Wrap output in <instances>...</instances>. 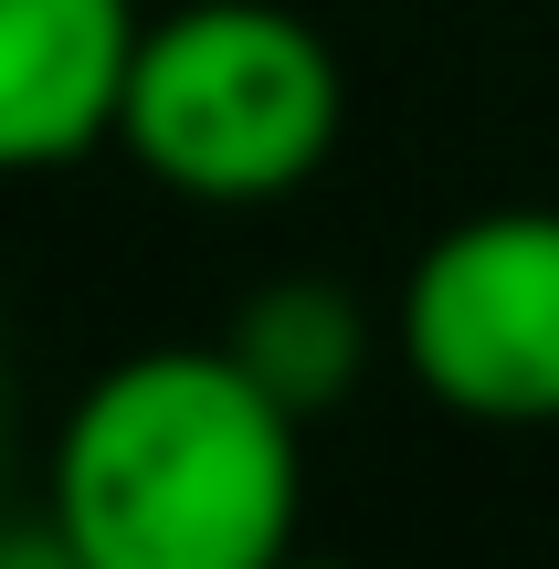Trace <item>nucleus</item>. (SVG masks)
I'll return each mask as SVG.
<instances>
[{
    "label": "nucleus",
    "instance_id": "nucleus-8",
    "mask_svg": "<svg viewBox=\"0 0 559 569\" xmlns=\"http://www.w3.org/2000/svg\"><path fill=\"white\" fill-rule=\"evenodd\" d=\"M0 432H11V390H0Z\"/></svg>",
    "mask_w": 559,
    "mask_h": 569
},
{
    "label": "nucleus",
    "instance_id": "nucleus-5",
    "mask_svg": "<svg viewBox=\"0 0 559 569\" xmlns=\"http://www.w3.org/2000/svg\"><path fill=\"white\" fill-rule=\"evenodd\" d=\"M380 338H391V317H370V296H359L349 274H264L243 296V317L222 327V348L286 411H307V422L338 411L359 380H370Z\"/></svg>",
    "mask_w": 559,
    "mask_h": 569
},
{
    "label": "nucleus",
    "instance_id": "nucleus-2",
    "mask_svg": "<svg viewBox=\"0 0 559 569\" xmlns=\"http://www.w3.org/2000/svg\"><path fill=\"white\" fill-rule=\"evenodd\" d=\"M349 138L338 42L286 0H180L138 21L117 148L148 190L190 211L296 201Z\"/></svg>",
    "mask_w": 559,
    "mask_h": 569
},
{
    "label": "nucleus",
    "instance_id": "nucleus-4",
    "mask_svg": "<svg viewBox=\"0 0 559 569\" xmlns=\"http://www.w3.org/2000/svg\"><path fill=\"white\" fill-rule=\"evenodd\" d=\"M138 21V0H0V180L117 148Z\"/></svg>",
    "mask_w": 559,
    "mask_h": 569
},
{
    "label": "nucleus",
    "instance_id": "nucleus-1",
    "mask_svg": "<svg viewBox=\"0 0 559 569\" xmlns=\"http://www.w3.org/2000/svg\"><path fill=\"white\" fill-rule=\"evenodd\" d=\"M42 517L84 569H274L307 528V411L222 338L127 348L63 411Z\"/></svg>",
    "mask_w": 559,
    "mask_h": 569
},
{
    "label": "nucleus",
    "instance_id": "nucleus-7",
    "mask_svg": "<svg viewBox=\"0 0 559 569\" xmlns=\"http://www.w3.org/2000/svg\"><path fill=\"white\" fill-rule=\"evenodd\" d=\"M274 569H349V559H307V549H296V559H274Z\"/></svg>",
    "mask_w": 559,
    "mask_h": 569
},
{
    "label": "nucleus",
    "instance_id": "nucleus-6",
    "mask_svg": "<svg viewBox=\"0 0 559 569\" xmlns=\"http://www.w3.org/2000/svg\"><path fill=\"white\" fill-rule=\"evenodd\" d=\"M0 569H84V559L53 517H32V528H0Z\"/></svg>",
    "mask_w": 559,
    "mask_h": 569
},
{
    "label": "nucleus",
    "instance_id": "nucleus-3",
    "mask_svg": "<svg viewBox=\"0 0 559 569\" xmlns=\"http://www.w3.org/2000/svg\"><path fill=\"white\" fill-rule=\"evenodd\" d=\"M391 359L455 422H559V211L497 201L443 222L391 284Z\"/></svg>",
    "mask_w": 559,
    "mask_h": 569
}]
</instances>
